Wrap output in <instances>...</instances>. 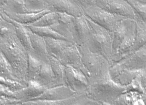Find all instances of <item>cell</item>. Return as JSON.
Masks as SVG:
<instances>
[{"label": "cell", "mask_w": 146, "mask_h": 105, "mask_svg": "<svg viewBox=\"0 0 146 105\" xmlns=\"http://www.w3.org/2000/svg\"><path fill=\"white\" fill-rule=\"evenodd\" d=\"M0 85L6 87L14 92H16L26 87L25 85H23L19 82L6 79L1 76H0Z\"/></svg>", "instance_id": "33"}, {"label": "cell", "mask_w": 146, "mask_h": 105, "mask_svg": "<svg viewBox=\"0 0 146 105\" xmlns=\"http://www.w3.org/2000/svg\"><path fill=\"white\" fill-rule=\"evenodd\" d=\"M8 0H0V12L2 10V9Z\"/></svg>", "instance_id": "41"}, {"label": "cell", "mask_w": 146, "mask_h": 105, "mask_svg": "<svg viewBox=\"0 0 146 105\" xmlns=\"http://www.w3.org/2000/svg\"><path fill=\"white\" fill-rule=\"evenodd\" d=\"M135 33L136 25L135 21H134L130 27L129 30L124 39L120 43L118 47L112 53L110 60V66L114 63L119 62L121 60L125 58L131 54L135 41Z\"/></svg>", "instance_id": "9"}, {"label": "cell", "mask_w": 146, "mask_h": 105, "mask_svg": "<svg viewBox=\"0 0 146 105\" xmlns=\"http://www.w3.org/2000/svg\"><path fill=\"white\" fill-rule=\"evenodd\" d=\"M42 60L35 53L27 52V81L34 80L40 72Z\"/></svg>", "instance_id": "23"}, {"label": "cell", "mask_w": 146, "mask_h": 105, "mask_svg": "<svg viewBox=\"0 0 146 105\" xmlns=\"http://www.w3.org/2000/svg\"><path fill=\"white\" fill-rule=\"evenodd\" d=\"M0 51L12 68L16 77L27 86V51L17 37L14 26L0 34Z\"/></svg>", "instance_id": "1"}, {"label": "cell", "mask_w": 146, "mask_h": 105, "mask_svg": "<svg viewBox=\"0 0 146 105\" xmlns=\"http://www.w3.org/2000/svg\"><path fill=\"white\" fill-rule=\"evenodd\" d=\"M27 9L30 13H38L46 10V0H24Z\"/></svg>", "instance_id": "32"}, {"label": "cell", "mask_w": 146, "mask_h": 105, "mask_svg": "<svg viewBox=\"0 0 146 105\" xmlns=\"http://www.w3.org/2000/svg\"><path fill=\"white\" fill-rule=\"evenodd\" d=\"M134 20L136 25V33L131 53L146 45V21H143L137 15H136Z\"/></svg>", "instance_id": "19"}, {"label": "cell", "mask_w": 146, "mask_h": 105, "mask_svg": "<svg viewBox=\"0 0 146 105\" xmlns=\"http://www.w3.org/2000/svg\"><path fill=\"white\" fill-rule=\"evenodd\" d=\"M2 11L18 14L30 13L25 7L24 0H8Z\"/></svg>", "instance_id": "25"}, {"label": "cell", "mask_w": 146, "mask_h": 105, "mask_svg": "<svg viewBox=\"0 0 146 105\" xmlns=\"http://www.w3.org/2000/svg\"><path fill=\"white\" fill-rule=\"evenodd\" d=\"M141 72L130 71L123 68L118 63L110 66L109 75L113 82L120 86L126 87L129 85Z\"/></svg>", "instance_id": "13"}, {"label": "cell", "mask_w": 146, "mask_h": 105, "mask_svg": "<svg viewBox=\"0 0 146 105\" xmlns=\"http://www.w3.org/2000/svg\"><path fill=\"white\" fill-rule=\"evenodd\" d=\"M64 85L76 94L84 93L88 85V78L84 73L70 67H65Z\"/></svg>", "instance_id": "7"}, {"label": "cell", "mask_w": 146, "mask_h": 105, "mask_svg": "<svg viewBox=\"0 0 146 105\" xmlns=\"http://www.w3.org/2000/svg\"><path fill=\"white\" fill-rule=\"evenodd\" d=\"M50 64L53 74V82L51 87L64 85L65 67L54 57H50Z\"/></svg>", "instance_id": "24"}, {"label": "cell", "mask_w": 146, "mask_h": 105, "mask_svg": "<svg viewBox=\"0 0 146 105\" xmlns=\"http://www.w3.org/2000/svg\"><path fill=\"white\" fill-rule=\"evenodd\" d=\"M102 105H110V104H107V103H102Z\"/></svg>", "instance_id": "43"}, {"label": "cell", "mask_w": 146, "mask_h": 105, "mask_svg": "<svg viewBox=\"0 0 146 105\" xmlns=\"http://www.w3.org/2000/svg\"><path fill=\"white\" fill-rule=\"evenodd\" d=\"M117 63L123 68L130 71L139 72L146 69V45Z\"/></svg>", "instance_id": "10"}, {"label": "cell", "mask_w": 146, "mask_h": 105, "mask_svg": "<svg viewBox=\"0 0 146 105\" xmlns=\"http://www.w3.org/2000/svg\"><path fill=\"white\" fill-rule=\"evenodd\" d=\"M76 94L65 85H60L47 88L42 94L32 100H42L48 101H61L70 98Z\"/></svg>", "instance_id": "15"}, {"label": "cell", "mask_w": 146, "mask_h": 105, "mask_svg": "<svg viewBox=\"0 0 146 105\" xmlns=\"http://www.w3.org/2000/svg\"><path fill=\"white\" fill-rule=\"evenodd\" d=\"M27 29L33 52L42 60V62L50 63V56L47 52L46 44L44 38L33 33L27 28Z\"/></svg>", "instance_id": "17"}, {"label": "cell", "mask_w": 146, "mask_h": 105, "mask_svg": "<svg viewBox=\"0 0 146 105\" xmlns=\"http://www.w3.org/2000/svg\"><path fill=\"white\" fill-rule=\"evenodd\" d=\"M58 22L50 27L54 32L64 37L68 41L73 43L72 31L75 18L67 14L58 13Z\"/></svg>", "instance_id": "14"}, {"label": "cell", "mask_w": 146, "mask_h": 105, "mask_svg": "<svg viewBox=\"0 0 146 105\" xmlns=\"http://www.w3.org/2000/svg\"><path fill=\"white\" fill-rule=\"evenodd\" d=\"M13 26V25L12 24L8 22L5 19H3V18L1 16L0 14V34L6 29Z\"/></svg>", "instance_id": "38"}, {"label": "cell", "mask_w": 146, "mask_h": 105, "mask_svg": "<svg viewBox=\"0 0 146 105\" xmlns=\"http://www.w3.org/2000/svg\"><path fill=\"white\" fill-rule=\"evenodd\" d=\"M90 30L86 16L82 14L75 18L73 22L72 41L77 46L85 44L89 39Z\"/></svg>", "instance_id": "12"}, {"label": "cell", "mask_w": 146, "mask_h": 105, "mask_svg": "<svg viewBox=\"0 0 146 105\" xmlns=\"http://www.w3.org/2000/svg\"><path fill=\"white\" fill-rule=\"evenodd\" d=\"M132 95V93H122L114 100L110 105H131Z\"/></svg>", "instance_id": "34"}, {"label": "cell", "mask_w": 146, "mask_h": 105, "mask_svg": "<svg viewBox=\"0 0 146 105\" xmlns=\"http://www.w3.org/2000/svg\"><path fill=\"white\" fill-rule=\"evenodd\" d=\"M135 20L123 18L112 32V52L119 46Z\"/></svg>", "instance_id": "18"}, {"label": "cell", "mask_w": 146, "mask_h": 105, "mask_svg": "<svg viewBox=\"0 0 146 105\" xmlns=\"http://www.w3.org/2000/svg\"><path fill=\"white\" fill-rule=\"evenodd\" d=\"M58 22V14L49 12L42 15L39 19L31 25L36 27H50Z\"/></svg>", "instance_id": "29"}, {"label": "cell", "mask_w": 146, "mask_h": 105, "mask_svg": "<svg viewBox=\"0 0 146 105\" xmlns=\"http://www.w3.org/2000/svg\"><path fill=\"white\" fill-rule=\"evenodd\" d=\"M77 47L80 52L82 64L89 73V77L98 74L106 60L100 55L90 51L86 44Z\"/></svg>", "instance_id": "5"}, {"label": "cell", "mask_w": 146, "mask_h": 105, "mask_svg": "<svg viewBox=\"0 0 146 105\" xmlns=\"http://www.w3.org/2000/svg\"><path fill=\"white\" fill-rule=\"evenodd\" d=\"M110 64L106 60L100 72L88 78V85L85 92L86 97L100 103L110 104L122 93H125V87L115 83L110 78Z\"/></svg>", "instance_id": "2"}, {"label": "cell", "mask_w": 146, "mask_h": 105, "mask_svg": "<svg viewBox=\"0 0 146 105\" xmlns=\"http://www.w3.org/2000/svg\"><path fill=\"white\" fill-rule=\"evenodd\" d=\"M46 44V50L50 57L56 58L61 52L73 43L66 40L53 38H44Z\"/></svg>", "instance_id": "22"}, {"label": "cell", "mask_w": 146, "mask_h": 105, "mask_svg": "<svg viewBox=\"0 0 146 105\" xmlns=\"http://www.w3.org/2000/svg\"></svg>", "instance_id": "45"}, {"label": "cell", "mask_w": 146, "mask_h": 105, "mask_svg": "<svg viewBox=\"0 0 146 105\" xmlns=\"http://www.w3.org/2000/svg\"><path fill=\"white\" fill-rule=\"evenodd\" d=\"M83 12L89 7L96 6V0H72Z\"/></svg>", "instance_id": "36"}, {"label": "cell", "mask_w": 146, "mask_h": 105, "mask_svg": "<svg viewBox=\"0 0 146 105\" xmlns=\"http://www.w3.org/2000/svg\"><path fill=\"white\" fill-rule=\"evenodd\" d=\"M86 18L90 30L86 46L90 51L103 57L110 64L112 53V33Z\"/></svg>", "instance_id": "3"}, {"label": "cell", "mask_w": 146, "mask_h": 105, "mask_svg": "<svg viewBox=\"0 0 146 105\" xmlns=\"http://www.w3.org/2000/svg\"><path fill=\"white\" fill-rule=\"evenodd\" d=\"M80 94H76L72 97L61 101H48L42 100H30L20 102L22 105H70L78 98Z\"/></svg>", "instance_id": "27"}, {"label": "cell", "mask_w": 146, "mask_h": 105, "mask_svg": "<svg viewBox=\"0 0 146 105\" xmlns=\"http://www.w3.org/2000/svg\"><path fill=\"white\" fill-rule=\"evenodd\" d=\"M82 13L93 22L112 33L118 25L120 21L124 18L110 13L97 6L89 7L83 10Z\"/></svg>", "instance_id": "4"}, {"label": "cell", "mask_w": 146, "mask_h": 105, "mask_svg": "<svg viewBox=\"0 0 146 105\" xmlns=\"http://www.w3.org/2000/svg\"><path fill=\"white\" fill-rule=\"evenodd\" d=\"M46 10L56 13H65L74 18L83 14L80 10L72 0H46Z\"/></svg>", "instance_id": "11"}, {"label": "cell", "mask_w": 146, "mask_h": 105, "mask_svg": "<svg viewBox=\"0 0 146 105\" xmlns=\"http://www.w3.org/2000/svg\"><path fill=\"white\" fill-rule=\"evenodd\" d=\"M102 105V103H100L99 102L96 101H93V100H90L86 105Z\"/></svg>", "instance_id": "40"}, {"label": "cell", "mask_w": 146, "mask_h": 105, "mask_svg": "<svg viewBox=\"0 0 146 105\" xmlns=\"http://www.w3.org/2000/svg\"><path fill=\"white\" fill-rule=\"evenodd\" d=\"M46 89V88L33 80L27 81V86L16 91L15 94L19 102L27 101L37 98Z\"/></svg>", "instance_id": "16"}, {"label": "cell", "mask_w": 146, "mask_h": 105, "mask_svg": "<svg viewBox=\"0 0 146 105\" xmlns=\"http://www.w3.org/2000/svg\"><path fill=\"white\" fill-rule=\"evenodd\" d=\"M0 76L19 82V80L15 76L13 70L9 64L3 54L0 51ZM22 84V83H21Z\"/></svg>", "instance_id": "28"}, {"label": "cell", "mask_w": 146, "mask_h": 105, "mask_svg": "<svg viewBox=\"0 0 146 105\" xmlns=\"http://www.w3.org/2000/svg\"><path fill=\"white\" fill-rule=\"evenodd\" d=\"M49 12L50 11L48 10H45L38 13H29L21 14L9 13L5 12H3L11 20H13L23 25H30L39 19L42 15Z\"/></svg>", "instance_id": "20"}, {"label": "cell", "mask_w": 146, "mask_h": 105, "mask_svg": "<svg viewBox=\"0 0 146 105\" xmlns=\"http://www.w3.org/2000/svg\"><path fill=\"white\" fill-rule=\"evenodd\" d=\"M96 6L120 16L135 20L136 14L125 0H96Z\"/></svg>", "instance_id": "6"}, {"label": "cell", "mask_w": 146, "mask_h": 105, "mask_svg": "<svg viewBox=\"0 0 146 105\" xmlns=\"http://www.w3.org/2000/svg\"><path fill=\"white\" fill-rule=\"evenodd\" d=\"M90 100L86 97V95L84 93L80 94L78 98L74 101L73 103L70 105H85L90 101Z\"/></svg>", "instance_id": "37"}, {"label": "cell", "mask_w": 146, "mask_h": 105, "mask_svg": "<svg viewBox=\"0 0 146 105\" xmlns=\"http://www.w3.org/2000/svg\"><path fill=\"white\" fill-rule=\"evenodd\" d=\"M139 1H143V2H146V0H139Z\"/></svg>", "instance_id": "44"}, {"label": "cell", "mask_w": 146, "mask_h": 105, "mask_svg": "<svg viewBox=\"0 0 146 105\" xmlns=\"http://www.w3.org/2000/svg\"><path fill=\"white\" fill-rule=\"evenodd\" d=\"M53 79V74L50 63L43 62L40 72L34 81L47 89L51 87Z\"/></svg>", "instance_id": "21"}, {"label": "cell", "mask_w": 146, "mask_h": 105, "mask_svg": "<svg viewBox=\"0 0 146 105\" xmlns=\"http://www.w3.org/2000/svg\"><path fill=\"white\" fill-rule=\"evenodd\" d=\"M31 31L33 33L40 36L42 38H53L58 39H66L64 37H62L58 33L54 32L50 27H36L32 25H24ZM68 41V40H67Z\"/></svg>", "instance_id": "26"}, {"label": "cell", "mask_w": 146, "mask_h": 105, "mask_svg": "<svg viewBox=\"0 0 146 105\" xmlns=\"http://www.w3.org/2000/svg\"><path fill=\"white\" fill-rule=\"evenodd\" d=\"M65 67L77 69L84 73L88 78L89 74L82 64L80 52L77 46L72 44L64 49L55 58Z\"/></svg>", "instance_id": "8"}, {"label": "cell", "mask_w": 146, "mask_h": 105, "mask_svg": "<svg viewBox=\"0 0 146 105\" xmlns=\"http://www.w3.org/2000/svg\"><path fill=\"white\" fill-rule=\"evenodd\" d=\"M0 98L17 100L15 92L1 85H0Z\"/></svg>", "instance_id": "35"}, {"label": "cell", "mask_w": 146, "mask_h": 105, "mask_svg": "<svg viewBox=\"0 0 146 105\" xmlns=\"http://www.w3.org/2000/svg\"><path fill=\"white\" fill-rule=\"evenodd\" d=\"M136 15L146 21V2L139 0H125Z\"/></svg>", "instance_id": "30"}, {"label": "cell", "mask_w": 146, "mask_h": 105, "mask_svg": "<svg viewBox=\"0 0 146 105\" xmlns=\"http://www.w3.org/2000/svg\"><path fill=\"white\" fill-rule=\"evenodd\" d=\"M7 105H22L20 103L19 101H17V102H13L11 104H9Z\"/></svg>", "instance_id": "42"}, {"label": "cell", "mask_w": 146, "mask_h": 105, "mask_svg": "<svg viewBox=\"0 0 146 105\" xmlns=\"http://www.w3.org/2000/svg\"><path fill=\"white\" fill-rule=\"evenodd\" d=\"M17 101H19L11 98H0V105H7Z\"/></svg>", "instance_id": "39"}, {"label": "cell", "mask_w": 146, "mask_h": 105, "mask_svg": "<svg viewBox=\"0 0 146 105\" xmlns=\"http://www.w3.org/2000/svg\"><path fill=\"white\" fill-rule=\"evenodd\" d=\"M141 71L129 85H126L125 87V93H136L141 95H146V91L143 89L141 84Z\"/></svg>", "instance_id": "31"}]
</instances>
